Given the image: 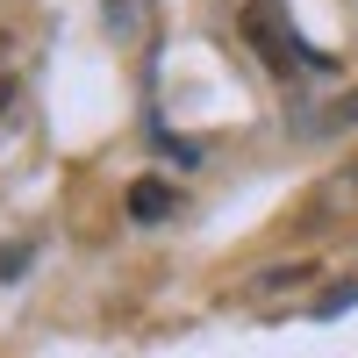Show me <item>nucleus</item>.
<instances>
[{"instance_id": "obj_1", "label": "nucleus", "mask_w": 358, "mask_h": 358, "mask_svg": "<svg viewBox=\"0 0 358 358\" xmlns=\"http://www.w3.org/2000/svg\"><path fill=\"white\" fill-rule=\"evenodd\" d=\"M244 36H251V50L265 57V72H280V79H301V72H322V57L294 36V22L273 8V0H251L244 8Z\"/></svg>"}, {"instance_id": "obj_2", "label": "nucleus", "mask_w": 358, "mask_h": 358, "mask_svg": "<svg viewBox=\"0 0 358 358\" xmlns=\"http://www.w3.org/2000/svg\"><path fill=\"white\" fill-rule=\"evenodd\" d=\"M172 201H179V194L165 187V179H136V187H129V215H136V222H158Z\"/></svg>"}, {"instance_id": "obj_3", "label": "nucleus", "mask_w": 358, "mask_h": 358, "mask_svg": "<svg viewBox=\"0 0 358 358\" xmlns=\"http://www.w3.org/2000/svg\"><path fill=\"white\" fill-rule=\"evenodd\" d=\"M8 108H15V86H8V79H0V122H8Z\"/></svg>"}]
</instances>
